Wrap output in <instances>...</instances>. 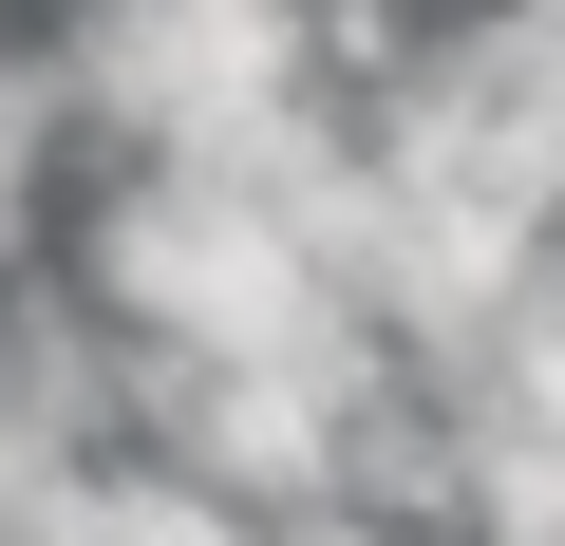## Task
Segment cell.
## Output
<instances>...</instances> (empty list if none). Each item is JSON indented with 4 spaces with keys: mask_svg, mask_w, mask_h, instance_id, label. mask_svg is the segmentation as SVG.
I'll list each match as a JSON object with an SVG mask.
<instances>
[{
    "mask_svg": "<svg viewBox=\"0 0 565 546\" xmlns=\"http://www.w3.org/2000/svg\"><path fill=\"white\" fill-rule=\"evenodd\" d=\"M20 546H264V508L189 490L170 452H95V471H57V508H39Z\"/></svg>",
    "mask_w": 565,
    "mask_h": 546,
    "instance_id": "obj_1",
    "label": "cell"
},
{
    "mask_svg": "<svg viewBox=\"0 0 565 546\" xmlns=\"http://www.w3.org/2000/svg\"><path fill=\"white\" fill-rule=\"evenodd\" d=\"M452 377H490L509 415H546V433H565V264H546V283H527V321H509L490 358H452Z\"/></svg>",
    "mask_w": 565,
    "mask_h": 546,
    "instance_id": "obj_2",
    "label": "cell"
}]
</instances>
